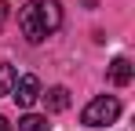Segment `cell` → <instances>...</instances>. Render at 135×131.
Listing matches in <instances>:
<instances>
[{
    "label": "cell",
    "mask_w": 135,
    "mask_h": 131,
    "mask_svg": "<svg viewBox=\"0 0 135 131\" xmlns=\"http://www.w3.org/2000/svg\"><path fill=\"white\" fill-rule=\"evenodd\" d=\"M11 98L18 102L22 109H29L37 98H40V80L29 73V77H22V80H15V87H11Z\"/></svg>",
    "instance_id": "3"
},
{
    "label": "cell",
    "mask_w": 135,
    "mask_h": 131,
    "mask_svg": "<svg viewBox=\"0 0 135 131\" xmlns=\"http://www.w3.org/2000/svg\"><path fill=\"white\" fill-rule=\"evenodd\" d=\"M0 131H11V124H7V120H4V117H0Z\"/></svg>",
    "instance_id": "9"
},
{
    "label": "cell",
    "mask_w": 135,
    "mask_h": 131,
    "mask_svg": "<svg viewBox=\"0 0 135 131\" xmlns=\"http://www.w3.org/2000/svg\"><path fill=\"white\" fill-rule=\"evenodd\" d=\"M132 62H128V58H124V55H117V58H113L110 62V69H106V80H110L113 87H124V84H132Z\"/></svg>",
    "instance_id": "4"
},
{
    "label": "cell",
    "mask_w": 135,
    "mask_h": 131,
    "mask_svg": "<svg viewBox=\"0 0 135 131\" xmlns=\"http://www.w3.org/2000/svg\"><path fill=\"white\" fill-rule=\"evenodd\" d=\"M18 80V73H15V66L11 62H0V95H11V87Z\"/></svg>",
    "instance_id": "7"
},
{
    "label": "cell",
    "mask_w": 135,
    "mask_h": 131,
    "mask_svg": "<svg viewBox=\"0 0 135 131\" xmlns=\"http://www.w3.org/2000/svg\"><path fill=\"white\" fill-rule=\"evenodd\" d=\"M40 98L47 102V109H51V113L69 109V91H66V87H47V91H40Z\"/></svg>",
    "instance_id": "5"
},
{
    "label": "cell",
    "mask_w": 135,
    "mask_h": 131,
    "mask_svg": "<svg viewBox=\"0 0 135 131\" xmlns=\"http://www.w3.org/2000/svg\"><path fill=\"white\" fill-rule=\"evenodd\" d=\"M120 117V102L113 98V95H99V98H91L84 113H80V124L84 128H106Z\"/></svg>",
    "instance_id": "2"
},
{
    "label": "cell",
    "mask_w": 135,
    "mask_h": 131,
    "mask_svg": "<svg viewBox=\"0 0 135 131\" xmlns=\"http://www.w3.org/2000/svg\"><path fill=\"white\" fill-rule=\"evenodd\" d=\"M7 15H11V11H7V0H0V26L7 22Z\"/></svg>",
    "instance_id": "8"
},
{
    "label": "cell",
    "mask_w": 135,
    "mask_h": 131,
    "mask_svg": "<svg viewBox=\"0 0 135 131\" xmlns=\"http://www.w3.org/2000/svg\"><path fill=\"white\" fill-rule=\"evenodd\" d=\"M51 124H47V117H40V113H26L22 120H18V131H47Z\"/></svg>",
    "instance_id": "6"
},
{
    "label": "cell",
    "mask_w": 135,
    "mask_h": 131,
    "mask_svg": "<svg viewBox=\"0 0 135 131\" xmlns=\"http://www.w3.org/2000/svg\"><path fill=\"white\" fill-rule=\"evenodd\" d=\"M18 26L29 44H44L59 26H62V4L59 0H29L18 11Z\"/></svg>",
    "instance_id": "1"
}]
</instances>
